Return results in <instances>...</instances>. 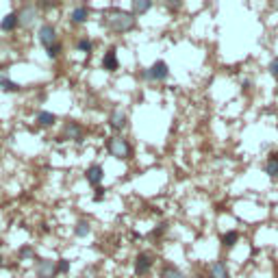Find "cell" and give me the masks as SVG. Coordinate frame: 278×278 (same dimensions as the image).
Masks as SVG:
<instances>
[{
  "mask_svg": "<svg viewBox=\"0 0 278 278\" xmlns=\"http://www.w3.org/2000/svg\"><path fill=\"white\" fill-rule=\"evenodd\" d=\"M165 7H168V9H172V11H176V9L181 7V3H178V0H176V3H165Z\"/></svg>",
  "mask_w": 278,
  "mask_h": 278,
  "instance_id": "f1b7e54d",
  "label": "cell"
},
{
  "mask_svg": "<svg viewBox=\"0 0 278 278\" xmlns=\"http://www.w3.org/2000/svg\"><path fill=\"white\" fill-rule=\"evenodd\" d=\"M276 156H278V152H276Z\"/></svg>",
  "mask_w": 278,
  "mask_h": 278,
  "instance_id": "1f68e13d",
  "label": "cell"
},
{
  "mask_svg": "<svg viewBox=\"0 0 278 278\" xmlns=\"http://www.w3.org/2000/svg\"><path fill=\"white\" fill-rule=\"evenodd\" d=\"M61 50H63V46H61V42H59V44H54L52 48H48L46 52H48V57H50V59H57L59 54H61Z\"/></svg>",
  "mask_w": 278,
  "mask_h": 278,
  "instance_id": "603a6c76",
  "label": "cell"
},
{
  "mask_svg": "<svg viewBox=\"0 0 278 278\" xmlns=\"http://www.w3.org/2000/svg\"><path fill=\"white\" fill-rule=\"evenodd\" d=\"M107 24L117 33H126V31L135 29L137 17H135V13L122 11V9H111L109 15H107Z\"/></svg>",
  "mask_w": 278,
  "mask_h": 278,
  "instance_id": "6da1fadb",
  "label": "cell"
},
{
  "mask_svg": "<svg viewBox=\"0 0 278 278\" xmlns=\"http://www.w3.org/2000/svg\"><path fill=\"white\" fill-rule=\"evenodd\" d=\"M57 272H59V274H68V272H70V261L61 259V261L57 263Z\"/></svg>",
  "mask_w": 278,
  "mask_h": 278,
  "instance_id": "d4e9b609",
  "label": "cell"
},
{
  "mask_svg": "<svg viewBox=\"0 0 278 278\" xmlns=\"http://www.w3.org/2000/svg\"><path fill=\"white\" fill-rule=\"evenodd\" d=\"M15 26H20V17H17V13L15 11H11V13H7L3 20H0V29L3 31H13Z\"/></svg>",
  "mask_w": 278,
  "mask_h": 278,
  "instance_id": "7c38bea8",
  "label": "cell"
},
{
  "mask_svg": "<svg viewBox=\"0 0 278 278\" xmlns=\"http://www.w3.org/2000/svg\"><path fill=\"white\" fill-rule=\"evenodd\" d=\"M209 278H228V267H226V263H222V261L211 263V267H209Z\"/></svg>",
  "mask_w": 278,
  "mask_h": 278,
  "instance_id": "4fadbf2b",
  "label": "cell"
},
{
  "mask_svg": "<svg viewBox=\"0 0 278 278\" xmlns=\"http://www.w3.org/2000/svg\"><path fill=\"white\" fill-rule=\"evenodd\" d=\"M85 178H87V183H89L94 189L100 187V183H103V178H105L103 165H91V168L87 170V174H85Z\"/></svg>",
  "mask_w": 278,
  "mask_h": 278,
  "instance_id": "ba28073f",
  "label": "cell"
},
{
  "mask_svg": "<svg viewBox=\"0 0 278 278\" xmlns=\"http://www.w3.org/2000/svg\"><path fill=\"white\" fill-rule=\"evenodd\" d=\"M270 74H272V76L278 81V57L270 61Z\"/></svg>",
  "mask_w": 278,
  "mask_h": 278,
  "instance_id": "484cf974",
  "label": "cell"
},
{
  "mask_svg": "<svg viewBox=\"0 0 278 278\" xmlns=\"http://www.w3.org/2000/svg\"><path fill=\"white\" fill-rule=\"evenodd\" d=\"M103 68L107 72H115L120 68V61H117V50L115 48H109L103 57Z\"/></svg>",
  "mask_w": 278,
  "mask_h": 278,
  "instance_id": "30bf717a",
  "label": "cell"
},
{
  "mask_svg": "<svg viewBox=\"0 0 278 278\" xmlns=\"http://www.w3.org/2000/svg\"><path fill=\"white\" fill-rule=\"evenodd\" d=\"M5 265V259H3V254H0V267H3Z\"/></svg>",
  "mask_w": 278,
  "mask_h": 278,
  "instance_id": "4dcf8cb0",
  "label": "cell"
},
{
  "mask_svg": "<svg viewBox=\"0 0 278 278\" xmlns=\"http://www.w3.org/2000/svg\"><path fill=\"white\" fill-rule=\"evenodd\" d=\"M35 272H37V278H54V274H57V265H54V261L44 259V261H37Z\"/></svg>",
  "mask_w": 278,
  "mask_h": 278,
  "instance_id": "52a82bcc",
  "label": "cell"
},
{
  "mask_svg": "<svg viewBox=\"0 0 278 278\" xmlns=\"http://www.w3.org/2000/svg\"><path fill=\"white\" fill-rule=\"evenodd\" d=\"M87 15H89L87 7H76L72 11V22L74 24H83V22H87Z\"/></svg>",
  "mask_w": 278,
  "mask_h": 278,
  "instance_id": "ac0fdd59",
  "label": "cell"
},
{
  "mask_svg": "<svg viewBox=\"0 0 278 278\" xmlns=\"http://www.w3.org/2000/svg\"><path fill=\"white\" fill-rule=\"evenodd\" d=\"M152 263H154V256H152V254H148V252L137 254V259H135V272H137L139 276H144V274L150 272Z\"/></svg>",
  "mask_w": 278,
  "mask_h": 278,
  "instance_id": "8992f818",
  "label": "cell"
},
{
  "mask_svg": "<svg viewBox=\"0 0 278 278\" xmlns=\"http://www.w3.org/2000/svg\"><path fill=\"white\" fill-rule=\"evenodd\" d=\"M237 242H239V233H237V230H228V233L222 235V246H224V248H233Z\"/></svg>",
  "mask_w": 278,
  "mask_h": 278,
  "instance_id": "d6986e66",
  "label": "cell"
},
{
  "mask_svg": "<svg viewBox=\"0 0 278 278\" xmlns=\"http://www.w3.org/2000/svg\"><path fill=\"white\" fill-rule=\"evenodd\" d=\"M89 222H85V220H81V222H76V226H74V235L76 237H87L89 235Z\"/></svg>",
  "mask_w": 278,
  "mask_h": 278,
  "instance_id": "44dd1931",
  "label": "cell"
},
{
  "mask_svg": "<svg viewBox=\"0 0 278 278\" xmlns=\"http://www.w3.org/2000/svg\"><path fill=\"white\" fill-rule=\"evenodd\" d=\"M54 122H57V117H54L52 113H48V111H42V113H37V124H39V126L50 128Z\"/></svg>",
  "mask_w": 278,
  "mask_h": 278,
  "instance_id": "9a60e30c",
  "label": "cell"
},
{
  "mask_svg": "<svg viewBox=\"0 0 278 278\" xmlns=\"http://www.w3.org/2000/svg\"><path fill=\"white\" fill-rule=\"evenodd\" d=\"M170 76V68L165 61H154L150 68L144 72V78L146 81H165Z\"/></svg>",
  "mask_w": 278,
  "mask_h": 278,
  "instance_id": "3957f363",
  "label": "cell"
},
{
  "mask_svg": "<svg viewBox=\"0 0 278 278\" xmlns=\"http://www.w3.org/2000/svg\"><path fill=\"white\" fill-rule=\"evenodd\" d=\"M76 48H78V50H83V52H91V48H94V46H91V42L87 39V37H83V39H78Z\"/></svg>",
  "mask_w": 278,
  "mask_h": 278,
  "instance_id": "7402d4cb",
  "label": "cell"
},
{
  "mask_svg": "<svg viewBox=\"0 0 278 278\" xmlns=\"http://www.w3.org/2000/svg\"><path fill=\"white\" fill-rule=\"evenodd\" d=\"M165 230H168V224H159V226H156V228L152 230V237H159V235H163Z\"/></svg>",
  "mask_w": 278,
  "mask_h": 278,
  "instance_id": "4316f807",
  "label": "cell"
},
{
  "mask_svg": "<svg viewBox=\"0 0 278 278\" xmlns=\"http://www.w3.org/2000/svg\"><path fill=\"white\" fill-rule=\"evenodd\" d=\"M126 124H128V117H126L124 111H113V113H111V117H109V126L113 128V131H124Z\"/></svg>",
  "mask_w": 278,
  "mask_h": 278,
  "instance_id": "9c48e42d",
  "label": "cell"
},
{
  "mask_svg": "<svg viewBox=\"0 0 278 278\" xmlns=\"http://www.w3.org/2000/svg\"><path fill=\"white\" fill-rule=\"evenodd\" d=\"M37 37H39V44L44 46L46 50L52 48L54 44H59V37H57V29H54V24H42Z\"/></svg>",
  "mask_w": 278,
  "mask_h": 278,
  "instance_id": "277c9868",
  "label": "cell"
},
{
  "mask_svg": "<svg viewBox=\"0 0 278 278\" xmlns=\"http://www.w3.org/2000/svg\"><path fill=\"white\" fill-rule=\"evenodd\" d=\"M17 17H20V26H33L35 24V20H37V9H33V7H24L20 13H17Z\"/></svg>",
  "mask_w": 278,
  "mask_h": 278,
  "instance_id": "8fae6325",
  "label": "cell"
},
{
  "mask_svg": "<svg viewBox=\"0 0 278 278\" xmlns=\"http://www.w3.org/2000/svg\"><path fill=\"white\" fill-rule=\"evenodd\" d=\"M54 3H39V9H52Z\"/></svg>",
  "mask_w": 278,
  "mask_h": 278,
  "instance_id": "f546056e",
  "label": "cell"
},
{
  "mask_svg": "<svg viewBox=\"0 0 278 278\" xmlns=\"http://www.w3.org/2000/svg\"><path fill=\"white\" fill-rule=\"evenodd\" d=\"M107 150L115 156V159H131V146H128L126 139L122 137H111L105 142Z\"/></svg>",
  "mask_w": 278,
  "mask_h": 278,
  "instance_id": "7a4b0ae2",
  "label": "cell"
},
{
  "mask_svg": "<svg viewBox=\"0 0 278 278\" xmlns=\"http://www.w3.org/2000/svg\"><path fill=\"white\" fill-rule=\"evenodd\" d=\"M265 174L272 176V178H278V156L276 154H270V159L265 163Z\"/></svg>",
  "mask_w": 278,
  "mask_h": 278,
  "instance_id": "5bb4252c",
  "label": "cell"
},
{
  "mask_svg": "<svg viewBox=\"0 0 278 278\" xmlns=\"http://www.w3.org/2000/svg\"><path fill=\"white\" fill-rule=\"evenodd\" d=\"M17 256H20L22 261H24V259H33V248L31 246H22L20 252H17Z\"/></svg>",
  "mask_w": 278,
  "mask_h": 278,
  "instance_id": "cb8c5ba5",
  "label": "cell"
},
{
  "mask_svg": "<svg viewBox=\"0 0 278 278\" xmlns=\"http://www.w3.org/2000/svg\"><path fill=\"white\" fill-rule=\"evenodd\" d=\"M148 9H152V0H133V13L135 15L148 13Z\"/></svg>",
  "mask_w": 278,
  "mask_h": 278,
  "instance_id": "2e32d148",
  "label": "cell"
},
{
  "mask_svg": "<svg viewBox=\"0 0 278 278\" xmlns=\"http://www.w3.org/2000/svg\"><path fill=\"white\" fill-rule=\"evenodd\" d=\"M161 278H185V274L178 270L176 265H163V270H161Z\"/></svg>",
  "mask_w": 278,
  "mask_h": 278,
  "instance_id": "e0dca14e",
  "label": "cell"
},
{
  "mask_svg": "<svg viewBox=\"0 0 278 278\" xmlns=\"http://www.w3.org/2000/svg\"><path fill=\"white\" fill-rule=\"evenodd\" d=\"M66 139H70V142H76V144L83 142V128L78 126V122H72V120H70V122L63 124V131L57 137V142H66Z\"/></svg>",
  "mask_w": 278,
  "mask_h": 278,
  "instance_id": "5b68a950",
  "label": "cell"
},
{
  "mask_svg": "<svg viewBox=\"0 0 278 278\" xmlns=\"http://www.w3.org/2000/svg\"><path fill=\"white\" fill-rule=\"evenodd\" d=\"M0 89L15 94V91H20V85H17V83H13L11 78H7V76H0Z\"/></svg>",
  "mask_w": 278,
  "mask_h": 278,
  "instance_id": "ffe728a7",
  "label": "cell"
},
{
  "mask_svg": "<svg viewBox=\"0 0 278 278\" xmlns=\"http://www.w3.org/2000/svg\"><path fill=\"white\" fill-rule=\"evenodd\" d=\"M103 198H105V189H103V187H96V189H94V200L100 202Z\"/></svg>",
  "mask_w": 278,
  "mask_h": 278,
  "instance_id": "83f0119b",
  "label": "cell"
}]
</instances>
